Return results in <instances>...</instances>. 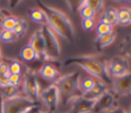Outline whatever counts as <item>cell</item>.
I'll return each instance as SVG.
<instances>
[{
  "label": "cell",
  "mask_w": 131,
  "mask_h": 113,
  "mask_svg": "<svg viewBox=\"0 0 131 113\" xmlns=\"http://www.w3.org/2000/svg\"><path fill=\"white\" fill-rule=\"evenodd\" d=\"M38 4L46 15L47 25L54 32V34L69 42H72L75 36V30L68 15L61 10L43 2H38Z\"/></svg>",
  "instance_id": "obj_1"
},
{
  "label": "cell",
  "mask_w": 131,
  "mask_h": 113,
  "mask_svg": "<svg viewBox=\"0 0 131 113\" xmlns=\"http://www.w3.org/2000/svg\"><path fill=\"white\" fill-rule=\"evenodd\" d=\"M75 64L84 69L90 76L94 77L96 80L103 83L112 84V77L110 76L106 69V62L100 60L94 55H80L75 57H70L64 61V65Z\"/></svg>",
  "instance_id": "obj_2"
},
{
  "label": "cell",
  "mask_w": 131,
  "mask_h": 113,
  "mask_svg": "<svg viewBox=\"0 0 131 113\" xmlns=\"http://www.w3.org/2000/svg\"><path fill=\"white\" fill-rule=\"evenodd\" d=\"M81 74L79 71H73L60 75L54 82L59 94V104H70L75 98L82 96L79 82Z\"/></svg>",
  "instance_id": "obj_3"
},
{
  "label": "cell",
  "mask_w": 131,
  "mask_h": 113,
  "mask_svg": "<svg viewBox=\"0 0 131 113\" xmlns=\"http://www.w3.org/2000/svg\"><path fill=\"white\" fill-rule=\"evenodd\" d=\"M20 89H21V93L24 96L38 103L42 88H41V84L39 82L36 72H34L33 70H29V69L25 72L23 76Z\"/></svg>",
  "instance_id": "obj_4"
},
{
  "label": "cell",
  "mask_w": 131,
  "mask_h": 113,
  "mask_svg": "<svg viewBox=\"0 0 131 113\" xmlns=\"http://www.w3.org/2000/svg\"><path fill=\"white\" fill-rule=\"evenodd\" d=\"M41 30H42L44 41H45V49H46L47 62L56 60L59 57L60 52H61L58 38L54 34V32L48 25L41 26Z\"/></svg>",
  "instance_id": "obj_5"
},
{
  "label": "cell",
  "mask_w": 131,
  "mask_h": 113,
  "mask_svg": "<svg viewBox=\"0 0 131 113\" xmlns=\"http://www.w3.org/2000/svg\"><path fill=\"white\" fill-rule=\"evenodd\" d=\"M35 104L36 102L24 95L11 99H3V113H23Z\"/></svg>",
  "instance_id": "obj_6"
},
{
  "label": "cell",
  "mask_w": 131,
  "mask_h": 113,
  "mask_svg": "<svg viewBox=\"0 0 131 113\" xmlns=\"http://www.w3.org/2000/svg\"><path fill=\"white\" fill-rule=\"evenodd\" d=\"M39 100L46 107V110L55 113L59 105V94L56 86L54 83H50L46 88H43L41 90Z\"/></svg>",
  "instance_id": "obj_7"
},
{
  "label": "cell",
  "mask_w": 131,
  "mask_h": 113,
  "mask_svg": "<svg viewBox=\"0 0 131 113\" xmlns=\"http://www.w3.org/2000/svg\"><path fill=\"white\" fill-rule=\"evenodd\" d=\"M106 69H107V72H108L110 76L112 77V79L121 77V76L131 72L129 61L123 55L113 57L106 63Z\"/></svg>",
  "instance_id": "obj_8"
},
{
  "label": "cell",
  "mask_w": 131,
  "mask_h": 113,
  "mask_svg": "<svg viewBox=\"0 0 131 113\" xmlns=\"http://www.w3.org/2000/svg\"><path fill=\"white\" fill-rule=\"evenodd\" d=\"M28 45L36 52V54L38 55V57H39V59L41 61L47 62L46 49H45V41H44V37H43V33H42L41 27L36 30L31 35V37L29 39Z\"/></svg>",
  "instance_id": "obj_9"
},
{
  "label": "cell",
  "mask_w": 131,
  "mask_h": 113,
  "mask_svg": "<svg viewBox=\"0 0 131 113\" xmlns=\"http://www.w3.org/2000/svg\"><path fill=\"white\" fill-rule=\"evenodd\" d=\"M116 96L114 92L106 91L102 96H100L94 104V109L92 113H104L115 108Z\"/></svg>",
  "instance_id": "obj_10"
},
{
  "label": "cell",
  "mask_w": 131,
  "mask_h": 113,
  "mask_svg": "<svg viewBox=\"0 0 131 113\" xmlns=\"http://www.w3.org/2000/svg\"><path fill=\"white\" fill-rule=\"evenodd\" d=\"M114 94L120 96H128L131 94V72L113 79L112 81Z\"/></svg>",
  "instance_id": "obj_11"
},
{
  "label": "cell",
  "mask_w": 131,
  "mask_h": 113,
  "mask_svg": "<svg viewBox=\"0 0 131 113\" xmlns=\"http://www.w3.org/2000/svg\"><path fill=\"white\" fill-rule=\"evenodd\" d=\"M36 74L39 77H41L43 80L47 82H51V83H54L55 80L60 76L59 70L51 62H44L39 67Z\"/></svg>",
  "instance_id": "obj_12"
},
{
  "label": "cell",
  "mask_w": 131,
  "mask_h": 113,
  "mask_svg": "<svg viewBox=\"0 0 131 113\" xmlns=\"http://www.w3.org/2000/svg\"><path fill=\"white\" fill-rule=\"evenodd\" d=\"M94 101L87 100L82 96L75 98L70 103V113H92L94 109Z\"/></svg>",
  "instance_id": "obj_13"
},
{
  "label": "cell",
  "mask_w": 131,
  "mask_h": 113,
  "mask_svg": "<svg viewBox=\"0 0 131 113\" xmlns=\"http://www.w3.org/2000/svg\"><path fill=\"white\" fill-rule=\"evenodd\" d=\"M99 21L106 23L114 27V25L118 24V16H117V9L113 6H108L104 8L100 12Z\"/></svg>",
  "instance_id": "obj_14"
},
{
  "label": "cell",
  "mask_w": 131,
  "mask_h": 113,
  "mask_svg": "<svg viewBox=\"0 0 131 113\" xmlns=\"http://www.w3.org/2000/svg\"><path fill=\"white\" fill-rule=\"evenodd\" d=\"M107 91V86L105 84V83H103V82H101V81H96L95 82V84L93 86V88L89 91V92H87V93H85L84 95H82V97L83 98H85V99H87V100H90V101H96L100 96H102L105 92Z\"/></svg>",
  "instance_id": "obj_15"
},
{
  "label": "cell",
  "mask_w": 131,
  "mask_h": 113,
  "mask_svg": "<svg viewBox=\"0 0 131 113\" xmlns=\"http://www.w3.org/2000/svg\"><path fill=\"white\" fill-rule=\"evenodd\" d=\"M116 38H117V35L115 32L107 34V35H104V36H99V37H96V39L94 41V45L98 51H101L104 48L112 45L115 42Z\"/></svg>",
  "instance_id": "obj_16"
},
{
  "label": "cell",
  "mask_w": 131,
  "mask_h": 113,
  "mask_svg": "<svg viewBox=\"0 0 131 113\" xmlns=\"http://www.w3.org/2000/svg\"><path fill=\"white\" fill-rule=\"evenodd\" d=\"M19 58L21 61L27 62V63H31V62H35L37 60H40L38 55L36 54V52L27 44L25 46H23V48L19 51Z\"/></svg>",
  "instance_id": "obj_17"
},
{
  "label": "cell",
  "mask_w": 131,
  "mask_h": 113,
  "mask_svg": "<svg viewBox=\"0 0 131 113\" xmlns=\"http://www.w3.org/2000/svg\"><path fill=\"white\" fill-rule=\"evenodd\" d=\"M0 95L2 96L3 99H11V98L23 95V93L19 87H14L7 83L3 87H0Z\"/></svg>",
  "instance_id": "obj_18"
},
{
  "label": "cell",
  "mask_w": 131,
  "mask_h": 113,
  "mask_svg": "<svg viewBox=\"0 0 131 113\" xmlns=\"http://www.w3.org/2000/svg\"><path fill=\"white\" fill-rule=\"evenodd\" d=\"M117 16H118V24L122 26H127L131 24V8L124 6L117 9Z\"/></svg>",
  "instance_id": "obj_19"
},
{
  "label": "cell",
  "mask_w": 131,
  "mask_h": 113,
  "mask_svg": "<svg viewBox=\"0 0 131 113\" xmlns=\"http://www.w3.org/2000/svg\"><path fill=\"white\" fill-rule=\"evenodd\" d=\"M29 16H30V18H31L32 21H34V22H36V23H39V24H41L42 26H43V25H47L46 15H45L44 11H43L40 7L30 9V10H29Z\"/></svg>",
  "instance_id": "obj_20"
},
{
  "label": "cell",
  "mask_w": 131,
  "mask_h": 113,
  "mask_svg": "<svg viewBox=\"0 0 131 113\" xmlns=\"http://www.w3.org/2000/svg\"><path fill=\"white\" fill-rule=\"evenodd\" d=\"M96 81H97V80H96L94 77L90 76V75L85 76V77H83V78H80L79 89H80L81 94H82V95H84L85 93L89 92V91L93 88V86L95 84V82H96Z\"/></svg>",
  "instance_id": "obj_21"
},
{
  "label": "cell",
  "mask_w": 131,
  "mask_h": 113,
  "mask_svg": "<svg viewBox=\"0 0 131 113\" xmlns=\"http://www.w3.org/2000/svg\"><path fill=\"white\" fill-rule=\"evenodd\" d=\"M18 40L17 36L12 31L1 30L0 31V43L3 44H11Z\"/></svg>",
  "instance_id": "obj_22"
},
{
  "label": "cell",
  "mask_w": 131,
  "mask_h": 113,
  "mask_svg": "<svg viewBox=\"0 0 131 113\" xmlns=\"http://www.w3.org/2000/svg\"><path fill=\"white\" fill-rule=\"evenodd\" d=\"M19 17L13 16V15H8L1 23V30H6V31H13V29L15 27V25L18 22ZM0 30V31H1Z\"/></svg>",
  "instance_id": "obj_23"
},
{
  "label": "cell",
  "mask_w": 131,
  "mask_h": 113,
  "mask_svg": "<svg viewBox=\"0 0 131 113\" xmlns=\"http://www.w3.org/2000/svg\"><path fill=\"white\" fill-rule=\"evenodd\" d=\"M78 12H79V14H80V16H81L82 19H85V18H94L95 14H96V13L93 11V9L85 3V0H84V2H83L82 6L79 8Z\"/></svg>",
  "instance_id": "obj_24"
},
{
  "label": "cell",
  "mask_w": 131,
  "mask_h": 113,
  "mask_svg": "<svg viewBox=\"0 0 131 113\" xmlns=\"http://www.w3.org/2000/svg\"><path fill=\"white\" fill-rule=\"evenodd\" d=\"M28 27H29L28 22H27L24 18H19V19H18L17 24L15 25V27L13 29V31H12V32H13V33L17 36V38L19 39L20 37H23V36L27 33Z\"/></svg>",
  "instance_id": "obj_25"
},
{
  "label": "cell",
  "mask_w": 131,
  "mask_h": 113,
  "mask_svg": "<svg viewBox=\"0 0 131 113\" xmlns=\"http://www.w3.org/2000/svg\"><path fill=\"white\" fill-rule=\"evenodd\" d=\"M8 68L10 74H21L23 73V64L17 59H11L8 62Z\"/></svg>",
  "instance_id": "obj_26"
},
{
  "label": "cell",
  "mask_w": 131,
  "mask_h": 113,
  "mask_svg": "<svg viewBox=\"0 0 131 113\" xmlns=\"http://www.w3.org/2000/svg\"><path fill=\"white\" fill-rule=\"evenodd\" d=\"M114 30H113V26L106 24V23H103V22H100L98 21V23L95 25V33H96V36L99 37V36H104V35H107V34H111L113 33Z\"/></svg>",
  "instance_id": "obj_27"
},
{
  "label": "cell",
  "mask_w": 131,
  "mask_h": 113,
  "mask_svg": "<svg viewBox=\"0 0 131 113\" xmlns=\"http://www.w3.org/2000/svg\"><path fill=\"white\" fill-rule=\"evenodd\" d=\"M85 3L90 6L95 13H99L104 9V1L101 0H85Z\"/></svg>",
  "instance_id": "obj_28"
},
{
  "label": "cell",
  "mask_w": 131,
  "mask_h": 113,
  "mask_svg": "<svg viewBox=\"0 0 131 113\" xmlns=\"http://www.w3.org/2000/svg\"><path fill=\"white\" fill-rule=\"evenodd\" d=\"M122 52H123L125 58L131 59V36L125 38V40L122 44Z\"/></svg>",
  "instance_id": "obj_29"
},
{
  "label": "cell",
  "mask_w": 131,
  "mask_h": 113,
  "mask_svg": "<svg viewBox=\"0 0 131 113\" xmlns=\"http://www.w3.org/2000/svg\"><path fill=\"white\" fill-rule=\"evenodd\" d=\"M7 80L9 84L20 88L21 81H23V75L21 74H9L7 77Z\"/></svg>",
  "instance_id": "obj_30"
},
{
  "label": "cell",
  "mask_w": 131,
  "mask_h": 113,
  "mask_svg": "<svg viewBox=\"0 0 131 113\" xmlns=\"http://www.w3.org/2000/svg\"><path fill=\"white\" fill-rule=\"evenodd\" d=\"M81 25L83 27V30L85 31H91L93 29H95L96 22L94 20V18H85L81 20Z\"/></svg>",
  "instance_id": "obj_31"
},
{
  "label": "cell",
  "mask_w": 131,
  "mask_h": 113,
  "mask_svg": "<svg viewBox=\"0 0 131 113\" xmlns=\"http://www.w3.org/2000/svg\"><path fill=\"white\" fill-rule=\"evenodd\" d=\"M9 74L10 73H9V68H8V62L3 59L0 62V75L5 76V77H8Z\"/></svg>",
  "instance_id": "obj_32"
},
{
  "label": "cell",
  "mask_w": 131,
  "mask_h": 113,
  "mask_svg": "<svg viewBox=\"0 0 131 113\" xmlns=\"http://www.w3.org/2000/svg\"><path fill=\"white\" fill-rule=\"evenodd\" d=\"M42 111V106H41V104H39V103H36L35 105H33L32 107H30L29 109H27L25 112H23V113H40Z\"/></svg>",
  "instance_id": "obj_33"
},
{
  "label": "cell",
  "mask_w": 131,
  "mask_h": 113,
  "mask_svg": "<svg viewBox=\"0 0 131 113\" xmlns=\"http://www.w3.org/2000/svg\"><path fill=\"white\" fill-rule=\"evenodd\" d=\"M8 15H10L6 10H3V9H0V30H1V23H2V21L8 16Z\"/></svg>",
  "instance_id": "obj_34"
},
{
  "label": "cell",
  "mask_w": 131,
  "mask_h": 113,
  "mask_svg": "<svg viewBox=\"0 0 131 113\" xmlns=\"http://www.w3.org/2000/svg\"><path fill=\"white\" fill-rule=\"evenodd\" d=\"M104 113H128L125 109H123V108H120V107H115L114 109H112V110H110V111H106V112H104Z\"/></svg>",
  "instance_id": "obj_35"
},
{
  "label": "cell",
  "mask_w": 131,
  "mask_h": 113,
  "mask_svg": "<svg viewBox=\"0 0 131 113\" xmlns=\"http://www.w3.org/2000/svg\"><path fill=\"white\" fill-rule=\"evenodd\" d=\"M7 83H8L7 77L0 75V87H3V86H5V84H7Z\"/></svg>",
  "instance_id": "obj_36"
},
{
  "label": "cell",
  "mask_w": 131,
  "mask_h": 113,
  "mask_svg": "<svg viewBox=\"0 0 131 113\" xmlns=\"http://www.w3.org/2000/svg\"><path fill=\"white\" fill-rule=\"evenodd\" d=\"M0 113H3V98L0 95Z\"/></svg>",
  "instance_id": "obj_37"
},
{
  "label": "cell",
  "mask_w": 131,
  "mask_h": 113,
  "mask_svg": "<svg viewBox=\"0 0 131 113\" xmlns=\"http://www.w3.org/2000/svg\"><path fill=\"white\" fill-rule=\"evenodd\" d=\"M3 60V54H2V50H1V47H0V62Z\"/></svg>",
  "instance_id": "obj_38"
},
{
  "label": "cell",
  "mask_w": 131,
  "mask_h": 113,
  "mask_svg": "<svg viewBox=\"0 0 131 113\" xmlns=\"http://www.w3.org/2000/svg\"><path fill=\"white\" fill-rule=\"evenodd\" d=\"M40 113H53V112H51V111H48V110H46V111H43V110H42Z\"/></svg>",
  "instance_id": "obj_39"
},
{
  "label": "cell",
  "mask_w": 131,
  "mask_h": 113,
  "mask_svg": "<svg viewBox=\"0 0 131 113\" xmlns=\"http://www.w3.org/2000/svg\"><path fill=\"white\" fill-rule=\"evenodd\" d=\"M127 112H128V113H131V106H130V108H129V110H128Z\"/></svg>",
  "instance_id": "obj_40"
},
{
  "label": "cell",
  "mask_w": 131,
  "mask_h": 113,
  "mask_svg": "<svg viewBox=\"0 0 131 113\" xmlns=\"http://www.w3.org/2000/svg\"><path fill=\"white\" fill-rule=\"evenodd\" d=\"M66 113H70V112H66Z\"/></svg>",
  "instance_id": "obj_41"
}]
</instances>
